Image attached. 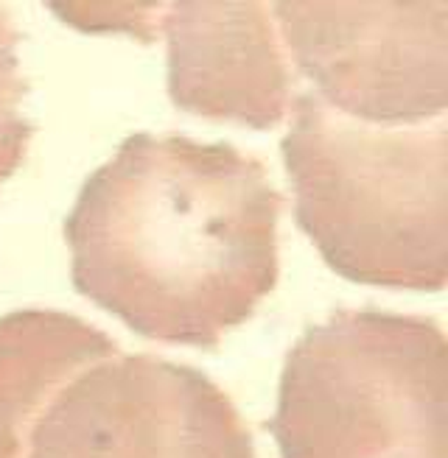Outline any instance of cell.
<instances>
[{
  "instance_id": "1",
  "label": "cell",
  "mask_w": 448,
  "mask_h": 458,
  "mask_svg": "<svg viewBox=\"0 0 448 458\" xmlns=\"http://www.w3.org/2000/svg\"><path fill=\"white\" fill-rule=\"evenodd\" d=\"M280 210L233 143L138 131L65 218L73 285L143 338L216 350L278 283Z\"/></svg>"
},
{
  "instance_id": "2",
  "label": "cell",
  "mask_w": 448,
  "mask_h": 458,
  "mask_svg": "<svg viewBox=\"0 0 448 458\" xmlns=\"http://www.w3.org/2000/svg\"><path fill=\"white\" fill-rule=\"evenodd\" d=\"M280 143L297 226L345 280L443 291L448 280V121L392 126L306 89Z\"/></svg>"
},
{
  "instance_id": "3",
  "label": "cell",
  "mask_w": 448,
  "mask_h": 458,
  "mask_svg": "<svg viewBox=\"0 0 448 458\" xmlns=\"http://www.w3.org/2000/svg\"><path fill=\"white\" fill-rule=\"evenodd\" d=\"M280 458H448V344L435 318L336 310L289 350Z\"/></svg>"
},
{
  "instance_id": "4",
  "label": "cell",
  "mask_w": 448,
  "mask_h": 458,
  "mask_svg": "<svg viewBox=\"0 0 448 458\" xmlns=\"http://www.w3.org/2000/svg\"><path fill=\"white\" fill-rule=\"evenodd\" d=\"M26 458H255V447L238 408L208 375L116 352L59 388Z\"/></svg>"
},
{
  "instance_id": "5",
  "label": "cell",
  "mask_w": 448,
  "mask_h": 458,
  "mask_svg": "<svg viewBox=\"0 0 448 458\" xmlns=\"http://www.w3.org/2000/svg\"><path fill=\"white\" fill-rule=\"evenodd\" d=\"M289 67L328 106L412 126L448 109V4H272ZM295 76V79H297Z\"/></svg>"
},
{
  "instance_id": "6",
  "label": "cell",
  "mask_w": 448,
  "mask_h": 458,
  "mask_svg": "<svg viewBox=\"0 0 448 458\" xmlns=\"http://www.w3.org/2000/svg\"><path fill=\"white\" fill-rule=\"evenodd\" d=\"M160 31L168 39V96L202 118L278 126L297 79L275 29L272 6L166 4Z\"/></svg>"
},
{
  "instance_id": "7",
  "label": "cell",
  "mask_w": 448,
  "mask_h": 458,
  "mask_svg": "<svg viewBox=\"0 0 448 458\" xmlns=\"http://www.w3.org/2000/svg\"><path fill=\"white\" fill-rule=\"evenodd\" d=\"M116 352V341L71 313L0 316V458H26L31 430L59 388Z\"/></svg>"
},
{
  "instance_id": "8",
  "label": "cell",
  "mask_w": 448,
  "mask_h": 458,
  "mask_svg": "<svg viewBox=\"0 0 448 458\" xmlns=\"http://www.w3.org/2000/svg\"><path fill=\"white\" fill-rule=\"evenodd\" d=\"M20 31L6 6H0V185L20 168L34 134L31 121L22 114L29 84L17 59Z\"/></svg>"
}]
</instances>
